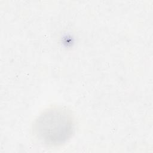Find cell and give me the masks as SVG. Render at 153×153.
Masks as SVG:
<instances>
[{"instance_id":"cell-1","label":"cell","mask_w":153,"mask_h":153,"mask_svg":"<svg viewBox=\"0 0 153 153\" xmlns=\"http://www.w3.org/2000/svg\"><path fill=\"white\" fill-rule=\"evenodd\" d=\"M32 128L39 142L55 146L65 143L72 136L74 120L66 108L53 107L44 111L36 118Z\"/></svg>"}]
</instances>
